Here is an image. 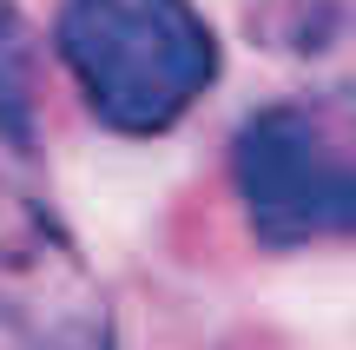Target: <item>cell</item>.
Here are the masks:
<instances>
[{"label":"cell","mask_w":356,"mask_h":350,"mask_svg":"<svg viewBox=\"0 0 356 350\" xmlns=\"http://www.w3.org/2000/svg\"><path fill=\"white\" fill-rule=\"evenodd\" d=\"M40 126V53L20 0H0V145L33 152Z\"/></svg>","instance_id":"obj_5"},{"label":"cell","mask_w":356,"mask_h":350,"mask_svg":"<svg viewBox=\"0 0 356 350\" xmlns=\"http://www.w3.org/2000/svg\"><path fill=\"white\" fill-rule=\"evenodd\" d=\"M0 350H119V304L73 225L0 172Z\"/></svg>","instance_id":"obj_3"},{"label":"cell","mask_w":356,"mask_h":350,"mask_svg":"<svg viewBox=\"0 0 356 350\" xmlns=\"http://www.w3.org/2000/svg\"><path fill=\"white\" fill-rule=\"evenodd\" d=\"M244 40L356 100V0H244Z\"/></svg>","instance_id":"obj_4"},{"label":"cell","mask_w":356,"mask_h":350,"mask_svg":"<svg viewBox=\"0 0 356 350\" xmlns=\"http://www.w3.org/2000/svg\"><path fill=\"white\" fill-rule=\"evenodd\" d=\"M53 60L113 139L178 132L225 73V40L198 0H60Z\"/></svg>","instance_id":"obj_1"},{"label":"cell","mask_w":356,"mask_h":350,"mask_svg":"<svg viewBox=\"0 0 356 350\" xmlns=\"http://www.w3.org/2000/svg\"><path fill=\"white\" fill-rule=\"evenodd\" d=\"M231 198L257 251H317L356 238V100H264L231 132Z\"/></svg>","instance_id":"obj_2"}]
</instances>
